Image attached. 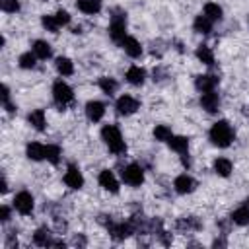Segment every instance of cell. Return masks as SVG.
<instances>
[{"mask_svg":"<svg viewBox=\"0 0 249 249\" xmlns=\"http://www.w3.org/2000/svg\"><path fill=\"white\" fill-rule=\"evenodd\" d=\"M101 138H103V142L107 144V148L113 152V154H124L126 152V144H124V140H123V136H121V130H119V126H115V124H105L103 128H101Z\"/></svg>","mask_w":249,"mask_h":249,"instance_id":"6da1fadb","label":"cell"},{"mask_svg":"<svg viewBox=\"0 0 249 249\" xmlns=\"http://www.w3.org/2000/svg\"><path fill=\"white\" fill-rule=\"evenodd\" d=\"M210 140L218 148H228L231 144V140H233V130H231L230 123L228 121L214 123L212 128H210Z\"/></svg>","mask_w":249,"mask_h":249,"instance_id":"7a4b0ae2","label":"cell"},{"mask_svg":"<svg viewBox=\"0 0 249 249\" xmlns=\"http://www.w3.org/2000/svg\"><path fill=\"white\" fill-rule=\"evenodd\" d=\"M53 99H54V103L60 107V109H64L68 103H72V99H74V93H72V88L64 82V80H56L54 84H53Z\"/></svg>","mask_w":249,"mask_h":249,"instance_id":"3957f363","label":"cell"},{"mask_svg":"<svg viewBox=\"0 0 249 249\" xmlns=\"http://www.w3.org/2000/svg\"><path fill=\"white\" fill-rule=\"evenodd\" d=\"M109 35L115 43H121L126 37V14L117 12L115 16H111V23H109Z\"/></svg>","mask_w":249,"mask_h":249,"instance_id":"277c9868","label":"cell"},{"mask_svg":"<svg viewBox=\"0 0 249 249\" xmlns=\"http://www.w3.org/2000/svg\"><path fill=\"white\" fill-rule=\"evenodd\" d=\"M121 175H123V181L126 185H130V187H140L144 183V169L138 163L124 165L123 171H121Z\"/></svg>","mask_w":249,"mask_h":249,"instance_id":"5b68a950","label":"cell"},{"mask_svg":"<svg viewBox=\"0 0 249 249\" xmlns=\"http://www.w3.org/2000/svg\"><path fill=\"white\" fill-rule=\"evenodd\" d=\"M33 206H35L33 196H31V193H27V191H19V193L14 196V208H16L19 214H23V216L31 214V212H33Z\"/></svg>","mask_w":249,"mask_h":249,"instance_id":"8992f818","label":"cell"},{"mask_svg":"<svg viewBox=\"0 0 249 249\" xmlns=\"http://www.w3.org/2000/svg\"><path fill=\"white\" fill-rule=\"evenodd\" d=\"M107 230H109V233H111L115 239H124V237H128V235H132V233L136 231L132 220H128V222H119V224L111 222V224L107 226Z\"/></svg>","mask_w":249,"mask_h":249,"instance_id":"52a82bcc","label":"cell"},{"mask_svg":"<svg viewBox=\"0 0 249 249\" xmlns=\"http://www.w3.org/2000/svg\"><path fill=\"white\" fill-rule=\"evenodd\" d=\"M138 107H140V103L132 95H121L117 99V113L119 115H132L138 111Z\"/></svg>","mask_w":249,"mask_h":249,"instance_id":"ba28073f","label":"cell"},{"mask_svg":"<svg viewBox=\"0 0 249 249\" xmlns=\"http://www.w3.org/2000/svg\"><path fill=\"white\" fill-rule=\"evenodd\" d=\"M173 187H175V191H177L179 195H189V193H193V191L196 189V181H195L191 175L183 173V175H177V177H175Z\"/></svg>","mask_w":249,"mask_h":249,"instance_id":"9c48e42d","label":"cell"},{"mask_svg":"<svg viewBox=\"0 0 249 249\" xmlns=\"http://www.w3.org/2000/svg\"><path fill=\"white\" fill-rule=\"evenodd\" d=\"M64 183L70 189H82L84 187V175L76 165H68L66 173H64Z\"/></svg>","mask_w":249,"mask_h":249,"instance_id":"30bf717a","label":"cell"},{"mask_svg":"<svg viewBox=\"0 0 249 249\" xmlns=\"http://www.w3.org/2000/svg\"><path fill=\"white\" fill-rule=\"evenodd\" d=\"M86 115H88V119L91 123H99L103 119V115H105V105L101 101H97V99L88 101L86 103Z\"/></svg>","mask_w":249,"mask_h":249,"instance_id":"8fae6325","label":"cell"},{"mask_svg":"<svg viewBox=\"0 0 249 249\" xmlns=\"http://www.w3.org/2000/svg\"><path fill=\"white\" fill-rule=\"evenodd\" d=\"M99 185L109 193H119V181L111 169H103L99 173Z\"/></svg>","mask_w":249,"mask_h":249,"instance_id":"7c38bea8","label":"cell"},{"mask_svg":"<svg viewBox=\"0 0 249 249\" xmlns=\"http://www.w3.org/2000/svg\"><path fill=\"white\" fill-rule=\"evenodd\" d=\"M119 45H121V47L124 49V53H126L128 56H132V58H138V56L142 54V45L138 43V39H134V37H130V35H126Z\"/></svg>","mask_w":249,"mask_h":249,"instance_id":"4fadbf2b","label":"cell"},{"mask_svg":"<svg viewBox=\"0 0 249 249\" xmlns=\"http://www.w3.org/2000/svg\"><path fill=\"white\" fill-rule=\"evenodd\" d=\"M195 86H196V89L202 91V93H204V91H214V88L218 86V78L212 76V74H200V76H196Z\"/></svg>","mask_w":249,"mask_h":249,"instance_id":"5bb4252c","label":"cell"},{"mask_svg":"<svg viewBox=\"0 0 249 249\" xmlns=\"http://www.w3.org/2000/svg\"><path fill=\"white\" fill-rule=\"evenodd\" d=\"M200 107H202L204 111H208V113H216L218 107H220V97H218V93H214V91H204V93L200 95Z\"/></svg>","mask_w":249,"mask_h":249,"instance_id":"9a60e30c","label":"cell"},{"mask_svg":"<svg viewBox=\"0 0 249 249\" xmlns=\"http://www.w3.org/2000/svg\"><path fill=\"white\" fill-rule=\"evenodd\" d=\"M124 78H126V82L132 84V86H142L144 80H146V70L140 68V66H130V68L126 70Z\"/></svg>","mask_w":249,"mask_h":249,"instance_id":"2e32d148","label":"cell"},{"mask_svg":"<svg viewBox=\"0 0 249 249\" xmlns=\"http://www.w3.org/2000/svg\"><path fill=\"white\" fill-rule=\"evenodd\" d=\"M27 121L29 124L35 128V130H45L47 128V119H45V111L43 109H35L27 115Z\"/></svg>","mask_w":249,"mask_h":249,"instance_id":"e0dca14e","label":"cell"},{"mask_svg":"<svg viewBox=\"0 0 249 249\" xmlns=\"http://www.w3.org/2000/svg\"><path fill=\"white\" fill-rule=\"evenodd\" d=\"M45 150H47V146H43L39 142H29L27 148H25V154H27L29 160L41 161V160H45Z\"/></svg>","mask_w":249,"mask_h":249,"instance_id":"ac0fdd59","label":"cell"},{"mask_svg":"<svg viewBox=\"0 0 249 249\" xmlns=\"http://www.w3.org/2000/svg\"><path fill=\"white\" fill-rule=\"evenodd\" d=\"M167 144H169V148L173 150V152H177V154H187L189 152V138L187 136H171L169 140H167Z\"/></svg>","mask_w":249,"mask_h":249,"instance_id":"d6986e66","label":"cell"},{"mask_svg":"<svg viewBox=\"0 0 249 249\" xmlns=\"http://www.w3.org/2000/svg\"><path fill=\"white\" fill-rule=\"evenodd\" d=\"M193 27H195V31H196V33L206 35V33H210V31H212V19H210V18H206L204 14H200V16H196V18H195Z\"/></svg>","mask_w":249,"mask_h":249,"instance_id":"ffe728a7","label":"cell"},{"mask_svg":"<svg viewBox=\"0 0 249 249\" xmlns=\"http://www.w3.org/2000/svg\"><path fill=\"white\" fill-rule=\"evenodd\" d=\"M33 53H35V56L37 58H51V54H53V49H51V45L47 43V41H41V39H37V41H33Z\"/></svg>","mask_w":249,"mask_h":249,"instance_id":"44dd1931","label":"cell"},{"mask_svg":"<svg viewBox=\"0 0 249 249\" xmlns=\"http://www.w3.org/2000/svg\"><path fill=\"white\" fill-rule=\"evenodd\" d=\"M212 167H214V173L220 177H228L231 173V161L228 158H216Z\"/></svg>","mask_w":249,"mask_h":249,"instance_id":"7402d4cb","label":"cell"},{"mask_svg":"<svg viewBox=\"0 0 249 249\" xmlns=\"http://www.w3.org/2000/svg\"><path fill=\"white\" fill-rule=\"evenodd\" d=\"M33 241H35V245H39V247H49V245H53L51 230H49V228H39V230L33 233Z\"/></svg>","mask_w":249,"mask_h":249,"instance_id":"603a6c76","label":"cell"},{"mask_svg":"<svg viewBox=\"0 0 249 249\" xmlns=\"http://www.w3.org/2000/svg\"><path fill=\"white\" fill-rule=\"evenodd\" d=\"M76 8L84 14H97L101 10V0H78Z\"/></svg>","mask_w":249,"mask_h":249,"instance_id":"cb8c5ba5","label":"cell"},{"mask_svg":"<svg viewBox=\"0 0 249 249\" xmlns=\"http://www.w3.org/2000/svg\"><path fill=\"white\" fill-rule=\"evenodd\" d=\"M231 222L237 224V226H247L249 224V206L243 204L237 210H233L231 212Z\"/></svg>","mask_w":249,"mask_h":249,"instance_id":"d4e9b609","label":"cell"},{"mask_svg":"<svg viewBox=\"0 0 249 249\" xmlns=\"http://www.w3.org/2000/svg\"><path fill=\"white\" fill-rule=\"evenodd\" d=\"M196 58H198L202 64H206V66H212V64H214V53H212L210 47H206V45H198V47H196Z\"/></svg>","mask_w":249,"mask_h":249,"instance_id":"484cf974","label":"cell"},{"mask_svg":"<svg viewBox=\"0 0 249 249\" xmlns=\"http://www.w3.org/2000/svg\"><path fill=\"white\" fill-rule=\"evenodd\" d=\"M202 14H204L206 18H210L212 21H220L224 12H222V8H220L216 2H206V4H204V12H202Z\"/></svg>","mask_w":249,"mask_h":249,"instance_id":"4316f807","label":"cell"},{"mask_svg":"<svg viewBox=\"0 0 249 249\" xmlns=\"http://www.w3.org/2000/svg\"><path fill=\"white\" fill-rule=\"evenodd\" d=\"M54 66H56V70H58L60 76H70V74L74 72V64H72V60L66 58V56H58L56 62H54Z\"/></svg>","mask_w":249,"mask_h":249,"instance_id":"83f0119b","label":"cell"},{"mask_svg":"<svg viewBox=\"0 0 249 249\" xmlns=\"http://www.w3.org/2000/svg\"><path fill=\"white\" fill-rule=\"evenodd\" d=\"M171 136H173V132H171V128H169L167 124H156V128H154V138H156V140L167 142Z\"/></svg>","mask_w":249,"mask_h":249,"instance_id":"f1b7e54d","label":"cell"},{"mask_svg":"<svg viewBox=\"0 0 249 249\" xmlns=\"http://www.w3.org/2000/svg\"><path fill=\"white\" fill-rule=\"evenodd\" d=\"M99 88H101V91L103 93H107V95H113L115 91H117V88H119V84L113 80V78H99Z\"/></svg>","mask_w":249,"mask_h":249,"instance_id":"f546056e","label":"cell"},{"mask_svg":"<svg viewBox=\"0 0 249 249\" xmlns=\"http://www.w3.org/2000/svg\"><path fill=\"white\" fill-rule=\"evenodd\" d=\"M45 160H49L51 163H58L60 161V148L56 144H49L47 150H45Z\"/></svg>","mask_w":249,"mask_h":249,"instance_id":"4dcf8cb0","label":"cell"},{"mask_svg":"<svg viewBox=\"0 0 249 249\" xmlns=\"http://www.w3.org/2000/svg\"><path fill=\"white\" fill-rule=\"evenodd\" d=\"M177 228L179 230H198L200 228V224H198V220L196 218H193V216H189V218H179L177 220Z\"/></svg>","mask_w":249,"mask_h":249,"instance_id":"1f68e13d","label":"cell"},{"mask_svg":"<svg viewBox=\"0 0 249 249\" xmlns=\"http://www.w3.org/2000/svg\"><path fill=\"white\" fill-rule=\"evenodd\" d=\"M35 60H37V56H35V53H31V51L19 54V58H18V62H19L21 68H33V66H35Z\"/></svg>","mask_w":249,"mask_h":249,"instance_id":"d6a6232c","label":"cell"},{"mask_svg":"<svg viewBox=\"0 0 249 249\" xmlns=\"http://www.w3.org/2000/svg\"><path fill=\"white\" fill-rule=\"evenodd\" d=\"M41 23H43V27H45L47 31H51V33H56L58 27H60L54 16H43V18H41Z\"/></svg>","mask_w":249,"mask_h":249,"instance_id":"836d02e7","label":"cell"},{"mask_svg":"<svg viewBox=\"0 0 249 249\" xmlns=\"http://www.w3.org/2000/svg\"><path fill=\"white\" fill-rule=\"evenodd\" d=\"M0 8L6 14H16L19 10V2L18 0H0Z\"/></svg>","mask_w":249,"mask_h":249,"instance_id":"e575fe53","label":"cell"},{"mask_svg":"<svg viewBox=\"0 0 249 249\" xmlns=\"http://www.w3.org/2000/svg\"><path fill=\"white\" fill-rule=\"evenodd\" d=\"M54 18H56L58 25H68V23H70V14H68L66 10H58V12L54 14Z\"/></svg>","mask_w":249,"mask_h":249,"instance_id":"d590c367","label":"cell"},{"mask_svg":"<svg viewBox=\"0 0 249 249\" xmlns=\"http://www.w3.org/2000/svg\"><path fill=\"white\" fill-rule=\"evenodd\" d=\"M0 220H2V222H8V220H10V208H8L6 204L0 208Z\"/></svg>","mask_w":249,"mask_h":249,"instance_id":"8d00e7d4","label":"cell"},{"mask_svg":"<svg viewBox=\"0 0 249 249\" xmlns=\"http://www.w3.org/2000/svg\"><path fill=\"white\" fill-rule=\"evenodd\" d=\"M8 101H10V89H8V86H2V105Z\"/></svg>","mask_w":249,"mask_h":249,"instance_id":"74e56055","label":"cell"},{"mask_svg":"<svg viewBox=\"0 0 249 249\" xmlns=\"http://www.w3.org/2000/svg\"><path fill=\"white\" fill-rule=\"evenodd\" d=\"M74 245H86V239L84 237H76L74 239Z\"/></svg>","mask_w":249,"mask_h":249,"instance_id":"f35d334b","label":"cell"},{"mask_svg":"<svg viewBox=\"0 0 249 249\" xmlns=\"http://www.w3.org/2000/svg\"><path fill=\"white\" fill-rule=\"evenodd\" d=\"M245 204H247V206H249V198H247V200H245Z\"/></svg>","mask_w":249,"mask_h":249,"instance_id":"ab89813d","label":"cell"}]
</instances>
